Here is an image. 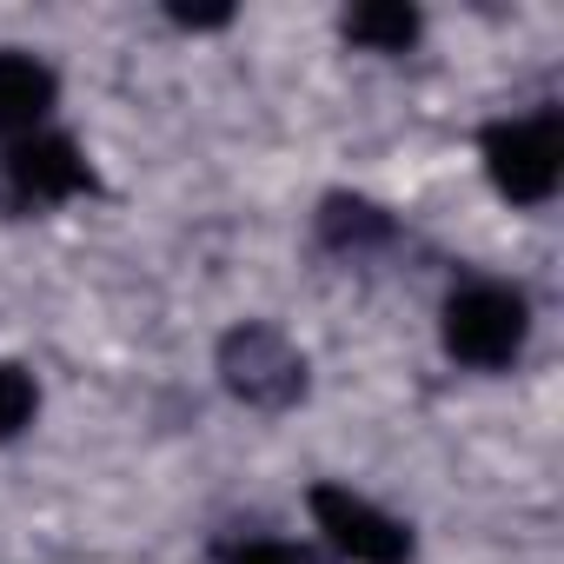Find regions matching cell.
<instances>
[{"label":"cell","mask_w":564,"mask_h":564,"mask_svg":"<svg viewBox=\"0 0 564 564\" xmlns=\"http://www.w3.org/2000/svg\"><path fill=\"white\" fill-rule=\"evenodd\" d=\"M438 339H445V352H452L458 366H471V372H505V366L524 352V339H531V306H524V293L478 279V286H458V293L445 300Z\"/></svg>","instance_id":"6da1fadb"},{"label":"cell","mask_w":564,"mask_h":564,"mask_svg":"<svg viewBox=\"0 0 564 564\" xmlns=\"http://www.w3.org/2000/svg\"><path fill=\"white\" fill-rule=\"evenodd\" d=\"M478 153H485L491 186L511 206H544L557 193V180H564V113L538 107L524 120H498V127H485Z\"/></svg>","instance_id":"7a4b0ae2"},{"label":"cell","mask_w":564,"mask_h":564,"mask_svg":"<svg viewBox=\"0 0 564 564\" xmlns=\"http://www.w3.org/2000/svg\"><path fill=\"white\" fill-rule=\"evenodd\" d=\"M219 386L252 412H293L306 399V359L286 333L246 319L219 339Z\"/></svg>","instance_id":"3957f363"},{"label":"cell","mask_w":564,"mask_h":564,"mask_svg":"<svg viewBox=\"0 0 564 564\" xmlns=\"http://www.w3.org/2000/svg\"><path fill=\"white\" fill-rule=\"evenodd\" d=\"M94 166L87 153L67 140V133H28L0 153V213H41V206H61V199H80L94 193Z\"/></svg>","instance_id":"277c9868"},{"label":"cell","mask_w":564,"mask_h":564,"mask_svg":"<svg viewBox=\"0 0 564 564\" xmlns=\"http://www.w3.org/2000/svg\"><path fill=\"white\" fill-rule=\"evenodd\" d=\"M306 511L313 524L326 531V544L352 564H412V531L399 518H386L379 505H366L359 491L346 485H313L306 491Z\"/></svg>","instance_id":"5b68a950"},{"label":"cell","mask_w":564,"mask_h":564,"mask_svg":"<svg viewBox=\"0 0 564 564\" xmlns=\"http://www.w3.org/2000/svg\"><path fill=\"white\" fill-rule=\"evenodd\" d=\"M61 80L47 61L21 54V47H0V140H28L41 133V120L54 113Z\"/></svg>","instance_id":"8992f818"},{"label":"cell","mask_w":564,"mask_h":564,"mask_svg":"<svg viewBox=\"0 0 564 564\" xmlns=\"http://www.w3.org/2000/svg\"><path fill=\"white\" fill-rule=\"evenodd\" d=\"M346 41L352 47H372V54H405L419 41V8H405V0H366V8H352L346 21Z\"/></svg>","instance_id":"52a82bcc"},{"label":"cell","mask_w":564,"mask_h":564,"mask_svg":"<svg viewBox=\"0 0 564 564\" xmlns=\"http://www.w3.org/2000/svg\"><path fill=\"white\" fill-rule=\"evenodd\" d=\"M319 239L339 246V252H359V246H386L392 239V213L359 199V193H333L319 206Z\"/></svg>","instance_id":"ba28073f"},{"label":"cell","mask_w":564,"mask_h":564,"mask_svg":"<svg viewBox=\"0 0 564 564\" xmlns=\"http://www.w3.org/2000/svg\"><path fill=\"white\" fill-rule=\"evenodd\" d=\"M34 405H41L34 379H28L14 359H0V438H21V432L34 425Z\"/></svg>","instance_id":"9c48e42d"},{"label":"cell","mask_w":564,"mask_h":564,"mask_svg":"<svg viewBox=\"0 0 564 564\" xmlns=\"http://www.w3.org/2000/svg\"><path fill=\"white\" fill-rule=\"evenodd\" d=\"M219 564H313V551L306 544H286V538H246Z\"/></svg>","instance_id":"30bf717a"},{"label":"cell","mask_w":564,"mask_h":564,"mask_svg":"<svg viewBox=\"0 0 564 564\" xmlns=\"http://www.w3.org/2000/svg\"><path fill=\"white\" fill-rule=\"evenodd\" d=\"M166 14H173V28H193V34H213L232 21V8H166Z\"/></svg>","instance_id":"8fae6325"}]
</instances>
